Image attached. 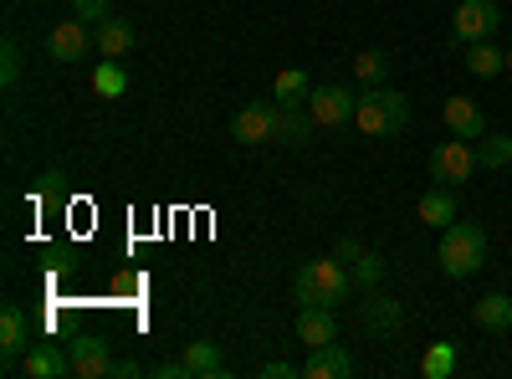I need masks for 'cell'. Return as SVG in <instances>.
<instances>
[{
	"label": "cell",
	"mask_w": 512,
	"mask_h": 379,
	"mask_svg": "<svg viewBox=\"0 0 512 379\" xmlns=\"http://www.w3.org/2000/svg\"><path fill=\"white\" fill-rule=\"evenodd\" d=\"M149 374H154V379H190V369H185V359H175V364H154Z\"/></svg>",
	"instance_id": "1f68e13d"
},
{
	"label": "cell",
	"mask_w": 512,
	"mask_h": 379,
	"mask_svg": "<svg viewBox=\"0 0 512 379\" xmlns=\"http://www.w3.org/2000/svg\"><path fill=\"white\" fill-rule=\"evenodd\" d=\"M277 108H282V103H277ZM313 134H318V118H313L308 108H282V118H277V144H287V149H308Z\"/></svg>",
	"instance_id": "2e32d148"
},
{
	"label": "cell",
	"mask_w": 512,
	"mask_h": 379,
	"mask_svg": "<svg viewBox=\"0 0 512 379\" xmlns=\"http://www.w3.org/2000/svg\"><path fill=\"white\" fill-rule=\"evenodd\" d=\"M384 72H390V57H384V52H359L354 57V77L364 82V88H379Z\"/></svg>",
	"instance_id": "484cf974"
},
{
	"label": "cell",
	"mask_w": 512,
	"mask_h": 379,
	"mask_svg": "<svg viewBox=\"0 0 512 379\" xmlns=\"http://www.w3.org/2000/svg\"><path fill=\"white\" fill-rule=\"evenodd\" d=\"M477 170L482 164H477V144L472 139H446V144L431 149V180L436 185H466Z\"/></svg>",
	"instance_id": "277c9868"
},
{
	"label": "cell",
	"mask_w": 512,
	"mask_h": 379,
	"mask_svg": "<svg viewBox=\"0 0 512 379\" xmlns=\"http://www.w3.org/2000/svg\"><path fill=\"white\" fill-rule=\"evenodd\" d=\"M277 118H282L277 103H246L231 118V139L236 144H277Z\"/></svg>",
	"instance_id": "52a82bcc"
},
{
	"label": "cell",
	"mask_w": 512,
	"mask_h": 379,
	"mask_svg": "<svg viewBox=\"0 0 512 379\" xmlns=\"http://www.w3.org/2000/svg\"><path fill=\"white\" fill-rule=\"evenodd\" d=\"M354 123H359V134H369V139H390V134H400V129H395V118H390V108H384L374 93H359Z\"/></svg>",
	"instance_id": "ac0fdd59"
},
{
	"label": "cell",
	"mask_w": 512,
	"mask_h": 379,
	"mask_svg": "<svg viewBox=\"0 0 512 379\" xmlns=\"http://www.w3.org/2000/svg\"><path fill=\"white\" fill-rule=\"evenodd\" d=\"M16 77H21V47H16V41H6V47H0V82L16 88Z\"/></svg>",
	"instance_id": "f1b7e54d"
},
{
	"label": "cell",
	"mask_w": 512,
	"mask_h": 379,
	"mask_svg": "<svg viewBox=\"0 0 512 379\" xmlns=\"http://www.w3.org/2000/svg\"><path fill=\"white\" fill-rule=\"evenodd\" d=\"M359 328L369 333V339H395V333L405 328V308H400V298H390V292L369 287V298L359 303Z\"/></svg>",
	"instance_id": "8992f818"
},
{
	"label": "cell",
	"mask_w": 512,
	"mask_h": 379,
	"mask_svg": "<svg viewBox=\"0 0 512 379\" xmlns=\"http://www.w3.org/2000/svg\"><path fill=\"white\" fill-rule=\"evenodd\" d=\"M477 164H482V170H502V164H512V139L507 134L477 139Z\"/></svg>",
	"instance_id": "d4e9b609"
},
{
	"label": "cell",
	"mask_w": 512,
	"mask_h": 379,
	"mask_svg": "<svg viewBox=\"0 0 512 379\" xmlns=\"http://www.w3.org/2000/svg\"><path fill=\"white\" fill-rule=\"evenodd\" d=\"M72 16H77V21H88V26H98V21L113 16V11H108V0H72Z\"/></svg>",
	"instance_id": "f546056e"
},
{
	"label": "cell",
	"mask_w": 512,
	"mask_h": 379,
	"mask_svg": "<svg viewBox=\"0 0 512 379\" xmlns=\"http://www.w3.org/2000/svg\"><path fill=\"white\" fill-rule=\"evenodd\" d=\"M359 108V93L349 82H323V88L308 93V113L318 118V129H349Z\"/></svg>",
	"instance_id": "3957f363"
},
{
	"label": "cell",
	"mask_w": 512,
	"mask_h": 379,
	"mask_svg": "<svg viewBox=\"0 0 512 379\" xmlns=\"http://www.w3.org/2000/svg\"><path fill=\"white\" fill-rule=\"evenodd\" d=\"M292 328H297V344H308V349L338 339V318H333V308H303Z\"/></svg>",
	"instance_id": "9a60e30c"
},
{
	"label": "cell",
	"mask_w": 512,
	"mask_h": 379,
	"mask_svg": "<svg viewBox=\"0 0 512 379\" xmlns=\"http://www.w3.org/2000/svg\"><path fill=\"white\" fill-rule=\"evenodd\" d=\"M415 216H420L425 226L446 231V226L456 221V195H451V185H436V190H425V195L415 200Z\"/></svg>",
	"instance_id": "e0dca14e"
},
{
	"label": "cell",
	"mask_w": 512,
	"mask_h": 379,
	"mask_svg": "<svg viewBox=\"0 0 512 379\" xmlns=\"http://www.w3.org/2000/svg\"><path fill=\"white\" fill-rule=\"evenodd\" d=\"M354 282H359V287H379V282H384V257H379V251H359Z\"/></svg>",
	"instance_id": "4316f807"
},
{
	"label": "cell",
	"mask_w": 512,
	"mask_h": 379,
	"mask_svg": "<svg viewBox=\"0 0 512 379\" xmlns=\"http://www.w3.org/2000/svg\"><path fill=\"white\" fill-rule=\"evenodd\" d=\"M93 41H98V57H108V62H118V57H128L134 52V26H128L123 16H103L98 21V31H93Z\"/></svg>",
	"instance_id": "5bb4252c"
},
{
	"label": "cell",
	"mask_w": 512,
	"mask_h": 379,
	"mask_svg": "<svg viewBox=\"0 0 512 379\" xmlns=\"http://www.w3.org/2000/svg\"><path fill=\"white\" fill-rule=\"evenodd\" d=\"M26 349H31V323H26V313L16 303H6L0 308V364L16 369L26 359Z\"/></svg>",
	"instance_id": "ba28073f"
},
{
	"label": "cell",
	"mask_w": 512,
	"mask_h": 379,
	"mask_svg": "<svg viewBox=\"0 0 512 379\" xmlns=\"http://www.w3.org/2000/svg\"><path fill=\"white\" fill-rule=\"evenodd\" d=\"M93 93H98V98H123V93H128V72H123L118 62H98V67H93Z\"/></svg>",
	"instance_id": "603a6c76"
},
{
	"label": "cell",
	"mask_w": 512,
	"mask_h": 379,
	"mask_svg": "<svg viewBox=\"0 0 512 379\" xmlns=\"http://www.w3.org/2000/svg\"><path fill=\"white\" fill-rule=\"evenodd\" d=\"M497 26H502L497 0H461L456 16H451V41H461V47H472V41H492Z\"/></svg>",
	"instance_id": "5b68a950"
},
{
	"label": "cell",
	"mask_w": 512,
	"mask_h": 379,
	"mask_svg": "<svg viewBox=\"0 0 512 379\" xmlns=\"http://www.w3.org/2000/svg\"><path fill=\"white\" fill-rule=\"evenodd\" d=\"M420 374L425 379H451L456 374V344H431L420 359Z\"/></svg>",
	"instance_id": "cb8c5ba5"
},
{
	"label": "cell",
	"mask_w": 512,
	"mask_h": 379,
	"mask_svg": "<svg viewBox=\"0 0 512 379\" xmlns=\"http://www.w3.org/2000/svg\"><path fill=\"white\" fill-rule=\"evenodd\" d=\"M67 354H72V374H77V379H108V374H113V364H118V359H113V349H108V339H98V333L77 339Z\"/></svg>",
	"instance_id": "9c48e42d"
},
{
	"label": "cell",
	"mask_w": 512,
	"mask_h": 379,
	"mask_svg": "<svg viewBox=\"0 0 512 379\" xmlns=\"http://www.w3.org/2000/svg\"><path fill=\"white\" fill-rule=\"evenodd\" d=\"M482 267H487V231L472 226V221H451L441 231V272L461 282V277H472Z\"/></svg>",
	"instance_id": "7a4b0ae2"
},
{
	"label": "cell",
	"mask_w": 512,
	"mask_h": 379,
	"mask_svg": "<svg viewBox=\"0 0 512 379\" xmlns=\"http://www.w3.org/2000/svg\"><path fill=\"white\" fill-rule=\"evenodd\" d=\"M507 72H512V52H507Z\"/></svg>",
	"instance_id": "e575fe53"
},
{
	"label": "cell",
	"mask_w": 512,
	"mask_h": 379,
	"mask_svg": "<svg viewBox=\"0 0 512 379\" xmlns=\"http://www.w3.org/2000/svg\"><path fill=\"white\" fill-rule=\"evenodd\" d=\"M441 118H446V129L456 134V139H487V118H482V108L472 103V98H446V108H441Z\"/></svg>",
	"instance_id": "4fadbf2b"
},
{
	"label": "cell",
	"mask_w": 512,
	"mask_h": 379,
	"mask_svg": "<svg viewBox=\"0 0 512 379\" xmlns=\"http://www.w3.org/2000/svg\"><path fill=\"white\" fill-rule=\"evenodd\" d=\"M21 374L26 379H67L72 374V354L57 349V344H31L26 359H21Z\"/></svg>",
	"instance_id": "7c38bea8"
},
{
	"label": "cell",
	"mask_w": 512,
	"mask_h": 379,
	"mask_svg": "<svg viewBox=\"0 0 512 379\" xmlns=\"http://www.w3.org/2000/svg\"><path fill=\"white\" fill-rule=\"evenodd\" d=\"M333 257L354 267V262H359V241H354V236H344V241H338V251H333Z\"/></svg>",
	"instance_id": "d6a6232c"
},
{
	"label": "cell",
	"mask_w": 512,
	"mask_h": 379,
	"mask_svg": "<svg viewBox=\"0 0 512 379\" xmlns=\"http://www.w3.org/2000/svg\"><path fill=\"white\" fill-rule=\"evenodd\" d=\"M466 72L472 77H497V72H507V52H497L492 41H472V47H466Z\"/></svg>",
	"instance_id": "7402d4cb"
},
{
	"label": "cell",
	"mask_w": 512,
	"mask_h": 379,
	"mask_svg": "<svg viewBox=\"0 0 512 379\" xmlns=\"http://www.w3.org/2000/svg\"><path fill=\"white\" fill-rule=\"evenodd\" d=\"M139 374H144L139 359H118V364H113V379H139Z\"/></svg>",
	"instance_id": "836d02e7"
},
{
	"label": "cell",
	"mask_w": 512,
	"mask_h": 379,
	"mask_svg": "<svg viewBox=\"0 0 512 379\" xmlns=\"http://www.w3.org/2000/svg\"><path fill=\"white\" fill-rule=\"evenodd\" d=\"M472 318H477V328H487V333H507V328H512V298H507V292H487V298L472 308Z\"/></svg>",
	"instance_id": "44dd1931"
},
{
	"label": "cell",
	"mask_w": 512,
	"mask_h": 379,
	"mask_svg": "<svg viewBox=\"0 0 512 379\" xmlns=\"http://www.w3.org/2000/svg\"><path fill=\"white\" fill-rule=\"evenodd\" d=\"M354 374V354L344 344H318L308 349V364H303V379H349Z\"/></svg>",
	"instance_id": "8fae6325"
},
{
	"label": "cell",
	"mask_w": 512,
	"mask_h": 379,
	"mask_svg": "<svg viewBox=\"0 0 512 379\" xmlns=\"http://www.w3.org/2000/svg\"><path fill=\"white\" fill-rule=\"evenodd\" d=\"M384 108H390V118H395V129H405V123H410V103H405V93L400 88H384V82H379V88H369Z\"/></svg>",
	"instance_id": "83f0119b"
},
{
	"label": "cell",
	"mask_w": 512,
	"mask_h": 379,
	"mask_svg": "<svg viewBox=\"0 0 512 379\" xmlns=\"http://www.w3.org/2000/svg\"><path fill=\"white\" fill-rule=\"evenodd\" d=\"M88 47H98V41L88 36V21H62V26H52V36H47V57L52 62H82L88 57Z\"/></svg>",
	"instance_id": "30bf717a"
},
{
	"label": "cell",
	"mask_w": 512,
	"mask_h": 379,
	"mask_svg": "<svg viewBox=\"0 0 512 379\" xmlns=\"http://www.w3.org/2000/svg\"><path fill=\"white\" fill-rule=\"evenodd\" d=\"M292 292H297L303 308H338V303L354 298V272H349V262H338V257H318V262L297 267Z\"/></svg>",
	"instance_id": "6da1fadb"
},
{
	"label": "cell",
	"mask_w": 512,
	"mask_h": 379,
	"mask_svg": "<svg viewBox=\"0 0 512 379\" xmlns=\"http://www.w3.org/2000/svg\"><path fill=\"white\" fill-rule=\"evenodd\" d=\"M185 369H190V379H226L221 344H210V339H195V344H185Z\"/></svg>",
	"instance_id": "d6986e66"
},
{
	"label": "cell",
	"mask_w": 512,
	"mask_h": 379,
	"mask_svg": "<svg viewBox=\"0 0 512 379\" xmlns=\"http://www.w3.org/2000/svg\"><path fill=\"white\" fill-rule=\"evenodd\" d=\"M303 369L297 364H287V359H272V364H262V379H297Z\"/></svg>",
	"instance_id": "4dcf8cb0"
},
{
	"label": "cell",
	"mask_w": 512,
	"mask_h": 379,
	"mask_svg": "<svg viewBox=\"0 0 512 379\" xmlns=\"http://www.w3.org/2000/svg\"><path fill=\"white\" fill-rule=\"evenodd\" d=\"M308 93H313V82H308L303 67H282L277 82H272V98H277L282 108H308Z\"/></svg>",
	"instance_id": "ffe728a7"
}]
</instances>
